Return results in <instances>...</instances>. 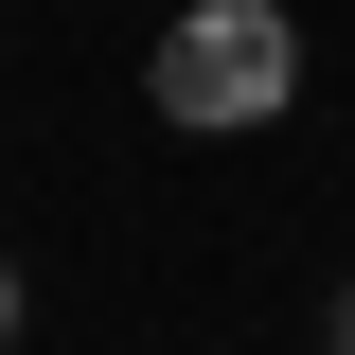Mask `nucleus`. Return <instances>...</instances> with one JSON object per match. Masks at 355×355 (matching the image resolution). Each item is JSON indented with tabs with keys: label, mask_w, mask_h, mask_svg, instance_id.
<instances>
[{
	"label": "nucleus",
	"mask_w": 355,
	"mask_h": 355,
	"mask_svg": "<svg viewBox=\"0 0 355 355\" xmlns=\"http://www.w3.org/2000/svg\"><path fill=\"white\" fill-rule=\"evenodd\" d=\"M142 89H160V125L249 142V125H284V89H302V18H284V0H178L160 53H142Z\"/></svg>",
	"instance_id": "nucleus-1"
},
{
	"label": "nucleus",
	"mask_w": 355,
	"mask_h": 355,
	"mask_svg": "<svg viewBox=\"0 0 355 355\" xmlns=\"http://www.w3.org/2000/svg\"><path fill=\"white\" fill-rule=\"evenodd\" d=\"M0 355H18V266H0Z\"/></svg>",
	"instance_id": "nucleus-2"
},
{
	"label": "nucleus",
	"mask_w": 355,
	"mask_h": 355,
	"mask_svg": "<svg viewBox=\"0 0 355 355\" xmlns=\"http://www.w3.org/2000/svg\"><path fill=\"white\" fill-rule=\"evenodd\" d=\"M320 338H338V355H355V284H338V320H320Z\"/></svg>",
	"instance_id": "nucleus-3"
}]
</instances>
